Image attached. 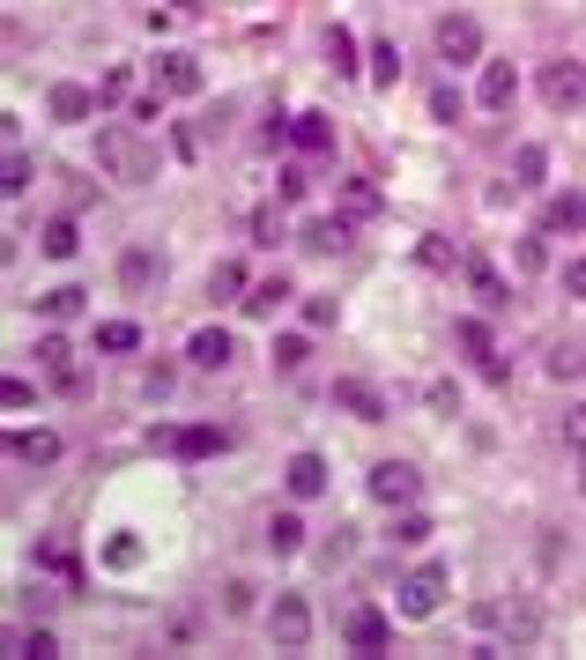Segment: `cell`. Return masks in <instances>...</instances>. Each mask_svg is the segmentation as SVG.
I'll use <instances>...</instances> for the list:
<instances>
[{"instance_id": "83f0119b", "label": "cell", "mask_w": 586, "mask_h": 660, "mask_svg": "<svg viewBox=\"0 0 586 660\" xmlns=\"http://www.w3.org/2000/svg\"><path fill=\"white\" fill-rule=\"evenodd\" d=\"M467 283H475V297H483L490 312H498V304H512V289H504V275H498V267H483V260H467Z\"/></svg>"}, {"instance_id": "7bdbcfd3", "label": "cell", "mask_w": 586, "mask_h": 660, "mask_svg": "<svg viewBox=\"0 0 586 660\" xmlns=\"http://www.w3.org/2000/svg\"><path fill=\"white\" fill-rule=\"evenodd\" d=\"M223 609H230V617H252V586H246V578L223 586Z\"/></svg>"}, {"instance_id": "cb8c5ba5", "label": "cell", "mask_w": 586, "mask_h": 660, "mask_svg": "<svg viewBox=\"0 0 586 660\" xmlns=\"http://www.w3.org/2000/svg\"><path fill=\"white\" fill-rule=\"evenodd\" d=\"M453 341H461L475 364H498V341H490V327H483V320H453Z\"/></svg>"}, {"instance_id": "836d02e7", "label": "cell", "mask_w": 586, "mask_h": 660, "mask_svg": "<svg viewBox=\"0 0 586 660\" xmlns=\"http://www.w3.org/2000/svg\"><path fill=\"white\" fill-rule=\"evenodd\" d=\"M372 83H378V89H394V83H401V45H394V38H386V45H372Z\"/></svg>"}, {"instance_id": "9a60e30c", "label": "cell", "mask_w": 586, "mask_h": 660, "mask_svg": "<svg viewBox=\"0 0 586 660\" xmlns=\"http://www.w3.org/2000/svg\"><path fill=\"white\" fill-rule=\"evenodd\" d=\"M290 141L304 149V157H335V120H327V112H297Z\"/></svg>"}, {"instance_id": "5b68a950", "label": "cell", "mask_w": 586, "mask_h": 660, "mask_svg": "<svg viewBox=\"0 0 586 660\" xmlns=\"http://www.w3.org/2000/svg\"><path fill=\"white\" fill-rule=\"evenodd\" d=\"M543 104L549 112H579L586 104V67L579 60H543Z\"/></svg>"}, {"instance_id": "ab89813d", "label": "cell", "mask_w": 586, "mask_h": 660, "mask_svg": "<svg viewBox=\"0 0 586 660\" xmlns=\"http://www.w3.org/2000/svg\"><path fill=\"white\" fill-rule=\"evenodd\" d=\"M431 120H446V126L461 120V89H453V83H438V89H431Z\"/></svg>"}, {"instance_id": "9c48e42d", "label": "cell", "mask_w": 586, "mask_h": 660, "mask_svg": "<svg viewBox=\"0 0 586 660\" xmlns=\"http://www.w3.org/2000/svg\"><path fill=\"white\" fill-rule=\"evenodd\" d=\"M475 97H483V112H512V97H520V67H512V60H483Z\"/></svg>"}, {"instance_id": "7c38bea8", "label": "cell", "mask_w": 586, "mask_h": 660, "mask_svg": "<svg viewBox=\"0 0 586 660\" xmlns=\"http://www.w3.org/2000/svg\"><path fill=\"white\" fill-rule=\"evenodd\" d=\"M157 89L164 97H201V60L194 52H164L157 60Z\"/></svg>"}, {"instance_id": "f6af8a7d", "label": "cell", "mask_w": 586, "mask_h": 660, "mask_svg": "<svg viewBox=\"0 0 586 660\" xmlns=\"http://www.w3.org/2000/svg\"><path fill=\"white\" fill-rule=\"evenodd\" d=\"M304 327H335V297H304Z\"/></svg>"}, {"instance_id": "1f68e13d", "label": "cell", "mask_w": 586, "mask_h": 660, "mask_svg": "<svg viewBox=\"0 0 586 660\" xmlns=\"http://www.w3.org/2000/svg\"><path fill=\"white\" fill-rule=\"evenodd\" d=\"M38 564H45V572H60V578H83V564H75V541H60V535L38 541Z\"/></svg>"}, {"instance_id": "bcb514c9", "label": "cell", "mask_w": 586, "mask_h": 660, "mask_svg": "<svg viewBox=\"0 0 586 660\" xmlns=\"http://www.w3.org/2000/svg\"><path fill=\"white\" fill-rule=\"evenodd\" d=\"M564 446H572V453L586 460V409H572V415H564Z\"/></svg>"}, {"instance_id": "44dd1931", "label": "cell", "mask_w": 586, "mask_h": 660, "mask_svg": "<svg viewBox=\"0 0 586 660\" xmlns=\"http://www.w3.org/2000/svg\"><path fill=\"white\" fill-rule=\"evenodd\" d=\"M186 357H194L201 372H223V364H230V334H223V327H201L194 341H186Z\"/></svg>"}, {"instance_id": "30bf717a", "label": "cell", "mask_w": 586, "mask_h": 660, "mask_svg": "<svg viewBox=\"0 0 586 660\" xmlns=\"http://www.w3.org/2000/svg\"><path fill=\"white\" fill-rule=\"evenodd\" d=\"M335 409H349L357 423H386V394L372 378H335Z\"/></svg>"}, {"instance_id": "74e56055", "label": "cell", "mask_w": 586, "mask_h": 660, "mask_svg": "<svg viewBox=\"0 0 586 660\" xmlns=\"http://www.w3.org/2000/svg\"><path fill=\"white\" fill-rule=\"evenodd\" d=\"M104 564H112V572H134V564H141V541H134V535H112V541H104Z\"/></svg>"}, {"instance_id": "e575fe53", "label": "cell", "mask_w": 586, "mask_h": 660, "mask_svg": "<svg viewBox=\"0 0 586 660\" xmlns=\"http://www.w3.org/2000/svg\"><path fill=\"white\" fill-rule=\"evenodd\" d=\"M327 67H335V75H357V38H349V30H327Z\"/></svg>"}, {"instance_id": "ba28073f", "label": "cell", "mask_w": 586, "mask_h": 660, "mask_svg": "<svg viewBox=\"0 0 586 660\" xmlns=\"http://www.w3.org/2000/svg\"><path fill=\"white\" fill-rule=\"evenodd\" d=\"M341 638H349V653H386L394 623L378 617V609H349V617H341Z\"/></svg>"}, {"instance_id": "ee69618b", "label": "cell", "mask_w": 586, "mask_h": 660, "mask_svg": "<svg viewBox=\"0 0 586 660\" xmlns=\"http://www.w3.org/2000/svg\"><path fill=\"white\" fill-rule=\"evenodd\" d=\"M252 238H260V246H275V238H283V215H275V208H260V215H252Z\"/></svg>"}, {"instance_id": "ffe728a7", "label": "cell", "mask_w": 586, "mask_h": 660, "mask_svg": "<svg viewBox=\"0 0 586 660\" xmlns=\"http://www.w3.org/2000/svg\"><path fill=\"white\" fill-rule=\"evenodd\" d=\"M543 178H549V149H543V141H527V149L512 157V194H535Z\"/></svg>"}, {"instance_id": "d6986e66", "label": "cell", "mask_w": 586, "mask_h": 660, "mask_svg": "<svg viewBox=\"0 0 586 660\" xmlns=\"http://www.w3.org/2000/svg\"><path fill=\"white\" fill-rule=\"evenodd\" d=\"M38 364L52 386H75V349H67V334H45L38 341Z\"/></svg>"}, {"instance_id": "4316f807", "label": "cell", "mask_w": 586, "mask_h": 660, "mask_svg": "<svg viewBox=\"0 0 586 660\" xmlns=\"http://www.w3.org/2000/svg\"><path fill=\"white\" fill-rule=\"evenodd\" d=\"M267 549H275V557H297V549H304V520H297V512H275V520H267Z\"/></svg>"}, {"instance_id": "8d00e7d4", "label": "cell", "mask_w": 586, "mask_h": 660, "mask_svg": "<svg viewBox=\"0 0 586 660\" xmlns=\"http://www.w3.org/2000/svg\"><path fill=\"white\" fill-rule=\"evenodd\" d=\"M267 357H275V372H297V364L312 357V341H304V334H283V341H275Z\"/></svg>"}, {"instance_id": "7402d4cb", "label": "cell", "mask_w": 586, "mask_h": 660, "mask_svg": "<svg viewBox=\"0 0 586 660\" xmlns=\"http://www.w3.org/2000/svg\"><path fill=\"white\" fill-rule=\"evenodd\" d=\"M283 297H290V275H267V283H252L238 304H246V320H267V312H275Z\"/></svg>"}, {"instance_id": "5bb4252c", "label": "cell", "mask_w": 586, "mask_h": 660, "mask_svg": "<svg viewBox=\"0 0 586 660\" xmlns=\"http://www.w3.org/2000/svg\"><path fill=\"white\" fill-rule=\"evenodd\" d=\"M283 483H290V497H297V505H312V497L327 490V460H320V453H290Z\"/></svg>"}, {"instance_id": "d6a6232c", "label": "cell", "mask_w": 586, "mask_h": 660, "mask_svg": "<svg viewBox=\"0 0 586 660\" xmlns=\"http://www.w3.org/2000/svg\"><path fill=\"white\" fill-rule=\"evenodd\" d=\"M8 653L15 660H45V653H60V638H52V631H8Z\"/></svg>"}, {"instance_id": "7dc6e473", "label": "cell", "mask_w": 586, "mask_h": 660, "mask_svg": "<svg viewBox=\"0 0 586 660\" xmlns=\"http://www.w3.org/2000/svg\"><path fill=\"white\" fill-rule=\"evenodd\" d=\"M431 409H438V415H461V386H446V378H438V386H431Z\"/></svg>"}, {"instance_id": "c3c4849f", "label": "cell", "mask_w": 586, "mask_h": 660, "mask_svg": "<svg viewBox=\"0 0 586 660\" xmlns=\"http://www.w3.org/2000/svg\"><path fill=\"white\" fill-rule=\"evenodd\" d=\"M564 289H572V297H586V252L572 260V267H564Z\"/></svg>"}, {"instance_id": "7a4b0ae2", "label": "cell", "mask_w": 586, "mask_h": 660, "mask_svg": "<svg viewBox=\"0 0 586 660\" xmlns=\"http://www.w3.org/2000/svg\"><path fill=\"white\" fill-rule=\"evenodd\" d=\"M401 594V617H416V623H431L438 609H446V564H416V572L394 586Z\"/></svg>"}, {"instance_id": "60d3db41", "label": "cell", "mask_w": 586, "mask_h": 660, "mask_svg": "<svg viewBox=\"0 0 586 660\" xmlns=\"http://www.w3.org/2000/svg\"><path fill=\"white\" fill-rule=\"evenodd\" d=\"M512 267H520V275H535V267H543V231H535V238H520V246H512Z\"/></svg>"}, {"instance_id": "8fae6325", "label": "cell", "mask_w": 586, "mask_h": 660, "mask_svg": "<svg viewBox=\"0 0 586 660\" xmlns=\"http://www.w3.org/2000/svg\"><path fill=\"white\" fill-rule=\"evenodd\" d=\"M97 104H104V97H97V89H83V83H52V97H45V112H52L60 126H83Z\"/></svg>"}, {"instance_id": "484cf974", "label": "cell", "mask_w": 586, "mask_h": 660, "mask_svg": "<svg viewBox=\"0 0 586 660\" xmlns=\"http://www.w3.org/2000/svg\"><path fill=\"white\" fill-rule=\"evenodd\" d=\"M97 349H104V357H126V349H141V327H134V320H97Z\"/></svg>"}, {"instance_id": "681fc988", "label": "cell", "mask_w": 586, "mask_h": 660, "mask_svg": "<svg viewBox=\"0 0 586 660\" xmlns=\"http://www.w3.org/2000/svg\"><path fill=\"white\" fill-rule=\"evenodd\" d=\"M178 8H201V0H178Z\"/></svg>"}, {"instance_id": "52a82bcc", "label": "cell", "mask_w": 586, "mask_h": 660, "mask_svg": "<svg viewBox=\"0 0 586 660\" xmlns=\"http://www.w3.org/2000/svg\"><path fill=\"white\" fill-rule=\"evenodd\" d=\"M438 52H446L453 67L483 60V23H475V15H438Z\"/></svg>"}, {"instance_id": "4dcf8cb0", "label": "cell", "mask_w": 586, "mask_h": 660, "mask_svg": "<svg viewBox=\"0 0 586 660\" xmlns=\"http://www.w3.org/2000/svg\"><path fill=\"white\" fill-rule=\"evenodd\" d=\"M157 275H164V260H157V252H126V260H120V283L126 289H149Z\"/></svg>"}, {"instance_id": "e0dca14e", "label": "cell", "mask_w": 586, "mask_h": 660, "mask_svg": "<svg viewBox=\"0 0 586 660\" xmlns=\"http://www.w3.org/2000/svg\"><path fill=\"white\" fill-rule=\"evenodd\" d=\"M38 252L45 260H75V252H83V223H75V215H52L38 231Z\"/></svg>"}, {"instance_id": "8992f818", "label": "cell", "mask_w": 586, "mask_h": 660, "mask_svg": "<svg viewBox=\"0 0 586 660\" xmlns=\"http://www.w3.org/2000/svg\"><path fill=\"white\" fill-rule=\"evenodd\" d=\"M416 490H423V475L409 468V460H378V468H372V497L386 505V512H409Z\"/></svg>"}, {"instance_id": "f1b7e54d", "label": "cell", "mask_w": 586, "mask_h": 660, "mask_svg": "<svg viewBox=\"0 0 586 660\" xmlns=\"http://www.w3.org/2000/svg\"><path fill=\"white\" fill-rule=\"evenodd\" d=\"M246 267H238V260H215V267H209V297H215V304H223V297H246Z\"/></svg>"}, {"instance_id": "f546056e", "label": "cell", "mask_w": 586, "mask_h": 660, "mask_svg": "<svg viewBox=\"0 0 586 660\" xmlns=\"http://www.w3.org/2000/svg\"><path fill=\"white\" fill-rule=\"evenodd\" d=\"M83 297H89V289L60 283V289H45V297H38V312H45V320H75V312H83Z\"/></svg>"}, {"instance_id": "4fadbf2b", "label": "cell", "mask_w": 586, "mask_h": 660, "mask_svg": "<svg viewBox=\"0 0 586 660\" xmlns=\"http://www.w3.org/2000/svg\"><path fill=\"white\" fill-rule=\"evenodd\" d=\"M543 238H564V231H586V194L572 186V194H549V208H543V223H535Z\"/></svg>"}, {"instance_id": "2e32d148", "label": "cell", "mask_w": 586, "mask_h": 660, "mask_svg": "<svg viewBox=\"0 0 586 660\" xmlns=\"http://www.w3.org/2000/svg\"><path fill=\"white\" fill-rule=\"evenodd\" d=\"M223 446H230V438H223L215 423H186V431H171V453H178V460H215Z\"/></svg>"}, {"instance_id": "6da1fadb", "label": "cell", "mask_w": 586, "mask_h": 660, "mask_svg": "<svg viewBox=\"0 0 586 660\" xmlns=\"http://www.w3.org/2000/svg\"><path fill=\"white\" fill-rule=\"evenodd\" d=\"M97 171L120 186H149L157 178V141L141 126H97Z\"/></svg>"}, {"instance_id": "f35d334b", "label": "cell", "mask_w": 586, "mask_h": 660, "mask_svg": "<svg viewBox=\"0 0 586 660\" xmlns=\"http://www.w3.org/2000/svg\"><path fill=\"white\" fill-rule=\"evenodd\" d=\"M549 378H586V349H549Z\"/></svg>"}, {"instance_id": "d4e9b609", "label": "cell", "mask_w": 586, "mask_h": 660, "mask_svg": "<svg viewBox=\"0 0 586 660\" xmlns=\"http://www.w3.org/2000/svg\"><path fill=\"white\" fill-rule=\"evenodd\" d=\"M349 246V223L341 215H320V223H304V252H341Z\"/></svg>"}, {"instance_id": "d590c367", "label": "cell", "mask_w": 586, "mask_h": 660, "mask_svg": "<svg viewBox=\"0 0 586 660\" xmlns=\"http://www.w3.org/2000/svg\"><path fill=\"white\" fill-rule=\"evenodd\" d=\"M423 541H431V520H423V512H401V520H394V549H423Z\"/></svg>"}, {"instance_id": "b9f144b4", "label": "cell", "mask_w": 586, "mask_h": 660, "mask_svg": "<svg viewBox=\"0 0 586 660\" xmlns=\"http://www.w3.org/2000/svg\"><path fill=\"white\" fill-rule=\"evenodd\" d=\"M416 260H423V267H438V275H446V267H453V246H446V238H423V246H416Z\"/></svg>"}, {"instance_id": "277c9868", "label": "cell", "mask_w": 586, "mask_h": 660, "mask_svg": "<svg viewBox=\"0 0 586 660\" xmlns=\"http://www.w3.org/2000/svg\"><path fill=\"white\" fill-rule=\"evenodd\" d=\"M267 638H275L283 653H304V638H312V609H304V594H275V609H267Z\"/></svg>"}, {"instance_id": "603a6c76", "label": "cell", "mask_w": 586, "mask_h": 660, "mask_svg": "<svg viewBox=\"0 0 586 660\" xmlns=\"http://www.w3.org/2000/svg\"><path fill=\"white\" fill-rule=\"evenodd\" d=\"M0 134H8V149H0V186H8V194H23V186H30V157H23L15 126H0Z\"/></svg>"}, {"instance_id": "3957f363", "label": "cell", "mask_w": 586, "mask_h": 660, "mask_svg": "<svg viewBox=\"0 0 586 660\" xmlns=\"http://www.w3.org/2000/svg\"><path fill=\"white\" fill-rule=\"evenodd\" d=\"M475 623H483V631H498V638H512V646H535V638H543V617H535L527 601H483Z\"/></svg>"}, {"instance_id": "ac0fdd59", "label": "cell", "mask_w": 586, "mask_h": 660, "mask_svg": "<svg viewBox=\"0 0 586 660\" xmlns=\"http://www.w3.org/2000/svg\"><path fill=\"white\" fill-rule=\"evenodd\" d=\"M8 453L23 460V468H52V460H60V431H15Z\"/></svg>"}]
</instances>
